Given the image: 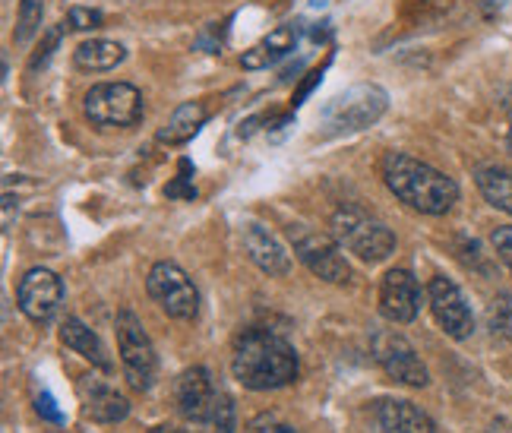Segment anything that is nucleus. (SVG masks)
<instances>
[{
    "label": "nucleus",
    "mask_w": 512,
    "mask_h": 433,
    "mask_svg": "<svg viewBox=\"0 0 512 433\" xmlns=\"http://www.w3.org/2000/svg\"><path fill=\"white\" fill-rule=\"evenodd\" d=\"M291 244L298 260L317 275V279L329 282V285H348L354 275L348 260L342 257V244L336 238L320 231H307V228H291Z\"/></svg>",
    "instance_id": "6e6552de"
},
{
    "label": "nucleus",
    "mask_w": 512,
    "mask_h": 433,
    "mask_svg": "<svg viewBox=\"0 0 512 433\" xmlns=\"http://www.w3.org/2000/svg\"><path fill=\"white\" fill-rule=\"evenodd\" d=\"M16 301L32 323H51L64 304V282L51 269L35 266L19 279Z\"/></svg>",
    "instance_id": "9b49d317"
},
{
    "label": "nucleus",
    "mask_w": 512,
    "mask_h": 433,
    "mask_svg": "<svg viewBox=\"0 0 512 433\" xmlns=\"http://www.w3.org/2000/svg\"><path fill=\"white\" fill-rule=\"evenodd\" d=\"M64 29H67V23H64V26H57V29H51V32L45 35V48H38V54H32V61H29V73H35L38 67H45V64L51 61L54 48L61 45V35H64Z\"/></svg>",
    "instance_id": "393cba45"
},
{
    "label": "nucleus",
    "mask_w": 512,
    "mask_h": 433,
    "mask_svg": "<svg viewBox=\"0 0 512 433\" xmlns=\"http://www.w3.org/2000/svg\"><path fill=\"white\" fill-rule=\"evenodd\" d=\"M124 61H127V48L121 42H108V38H92V42H83L73 51L76 70L86 73H108L114 67H121Z\"/></svg>",
    "instance_id": "6ab92c4d"
},
{
    "label": "nucleus",
    "mask_w": 512,
    "mask_h": 433,
    "mask_svg": "<svg viewBox=\"0 0 512 433\" xmlns=\"http://www.w3.org/2000/svg\"><path fill=\"white\" fill-rule=\"evenodd\" d=\"M35 411H38L42 418H48L51 424H61V421H64V415L54 408V399L48 396V392H45V396H38V399H35Z\"/></svg>",
    "instance_id": "c85d7f7f"
},
{
    "label": "nucleus",
    "mask_w": 512,
    "mask_h": 433,
    "mask_svg": "<svg viewBox=\"0 0 512 433\" xmlns=\"http://www.w3.org/2000/svg\"><path fill=\"white\" fill-rule=\"evenodd\" d=\"M332 238L364 263H383L396 253V234L380 222L377 215L364 212L361 206H339L332 212Z\"/></svg>",
    "instance_id": "20e7f679"
},
{
    "label": "nucleus",
    "mask_w": 512,
    "mask_h": 433,
    "mask_svg": "<svg viewBox=\"0 0 512 433\" xmlns=\"http://www.w3.org/2000/svg\"><path fill=\"white\" fill-rule=\"evenodd\" d=\"M83 114L92 127L127 130L143 121V92L130 83H98L83 98Z\"/></svg>",
    "instance_id": "39448f33"
},
{
    "label": "nucleus",
    "mask_w": 512,
    "mask_h": 433,
    "mask_svg": "<svg viewBox=\"0 0 512 433\" xmlns=\"http://www.w3.org/2000/svg\"><path fill=\"white\" fill-rule=\"evenodd\" d=\"M298 351L272 329H247L234 342L231 373L244 389L269 392L298 380Z\"/></svg>",
    "instance_id": "f257e3e1"
},
{
    "label": "nucleus",
    "mask_w": 512,
    "mask_h": 433,
    "mask_svg": "<svg viewBox=\"0 0 512 433\" xmlns=\"http://www.w3.org/2000/svg\"><path fill=\"white\" fill-rule=\"evenodd\" d=\"M427 301H430V310H433V320L440 323V329L446 332L449 339H456V342L471 339V332H475V313H471L465 294H462V288L456 282L446 279V275L430 279Z\"/></svg>",
    "instance_id": "1a4fd4ad"
},
{
    "label": "nucleus",
    "mask_w": 512,
    "mask_h": 433,
    "mask_svg": "<svg viewBox=\"0 0 512 433\" xmlns=\"http://www.w3.org/2000/svg\"><path fill=\"white\" fill-rule=\"evenodd\" d=\"M475 184L490 206L512 215V174L509 171H503L497 165H481L475 171Z\"/></svg>",
    "instance_id": "412c9836"
},
{
    "label": "nucleus",
    "mask_w": 512,
    "mask_h": 433,
    "mask_svg": "<svg viewBox=\"0 0 512 433\" xmlns=\"http://www.w3.org/2000/svg\"><path fill=\"white\" fill-rule=\"evenodd\" d=\"M146 291L171 320H196L200 313V291L177 263H155L146 275Z\"/></svg>",
    "instance_id": "0eeeda50"
},
{
    "label": "nucleus",
    "mask_w": 512,
    "mask_h": 433,
    "mask_svg": "<svg viewBox=\"0 0 512 433\" xmlns=\"http://www.w3.org/2000/svg\"><path fill=\"white\" fill-rule=\"evenodd\" d=\"M114 332H117V351H121L130 386L149 389L155 383V373H159V358H155V345L146 336L140 317L130 310H121L114 320Z\"/></svg>",
    "instance_id": "423d86ee"
},
{
    "label": "nucleus",
    "mask_w": 512,
    "mask_h": 433,
    "mask_svg": "<svg viewBox=\"0 0 512 433\" xmlns=\"http://www.w3.org/2000/svg\"><path fill=\"white\" fill-rule=\"evenodd\" d=\"M200 427H203V433H234V405L225 392H219V399H215L209 418Z\"/></svg>",
    "instance_id": "5701e85b"
},
{
    "label": "nucleus",
    "mask_w": 512,
    "mask_h": 433,
    "mask_svg": "<svg viewBox=\"0 0 512 433\" xmlns=\"http://www.w3.org/2000/svg\"><path fill=\"white\" fill-rule=\"evenodd\" d=\"M152 433H184V430H177V427H155Z\"/></svg>",
    "instance_id": "c756f323"
},
{
    "label": "nucleus",
    "mask_w": 512,
    "mask_h": 433,
    "mask_svg": "<svg viewBox=\"0 0 512 433\" xmlns=\"http://www.w3.org/2000/svg\"><path fill=\"white\" fill-rule=\"evenodd\" d=\"M250 433H298L291 424H282L279 418H272V415H263V418H256L250 424Z\"/></svg>",
    "instance_id": "cd10ccee"
},
{
    "label": "nucleus",
    "mask_w": 512,
    "mask_h": 433,
    "mask_svg": "<svg viewBox=\"0 0 512 433\" xmlns=\"http://www.w3.org/2000/svg\"><path fill=\"white\" fill-rule=\"evenodd\" d=\"M373 421L383 433H437L433 418L408 399H377Z\"/></svg>",
    "instance_id": "2eb2a0df"
},
{
    "label": "nucleus",
    "mask_w": 512,
    "mask_h": 433,
    "mask_svg": "<svg viewBox=\"0 0 512 433\" xmlns=\"http://www.w3.org/2000/svg\"><path fill=\"white\" fill-rule=\"evenodd\" d=\"M380 171L389 193L421 215H446L459 203V184L408 152H386Z\"/></svg>",
    "instance_id": "f03ea898"
},
{
    "label": "nucleus",
    "mask_w": 512,
    "mask_h": 433,
    "mask_svg": "<svg viewBox=\"0 0 512 433\" xmlns=\"http://www.w3.org/2000/svg\"><path fill=\"white\" fill-rule=\"evenodd\" d=\"M506 152H509V159H512V130H509V136H506Z\"/></svg>",
    "instance_id": "7c9ffc66"
},
{
    "label": "nucleus",
    "mask_w": 512,
    "mask_h": 433,
    "mask_svg": "<svg viewBox=\"0 0 512 433\" xmlns=\"http://www.w3.org/2000/svg\"><path fill=\"white\" fill-rule=\"evenodd\" d=\"M373 358L386 370L389 380L415 386V389L430 383V373L424 361L418 358L415 345L405 336H399V332H377V336H373Z\"/></svg>",
    "instance_id": "9d476101"
},
{
    "label": "nucleus",
    "mask_w": 512,
    "mask_h": 433,
    "mask_svg": "<svg viewBox=\"0 0 512 433\" xmlns=\"http://www.w3.org/2000/svg\"><path fill=\"white\" fill-rule=\"evenodd\" d=\"M67 26L73 32H95V29L105 26V13L102 10H92V7H70Z\"/></svg>",
    "instance_id": "b1692460"
},
{
    "label": "nucleus",
    "mask_w": 512,
    "mask_h": 433,
    "mask_svg": "<svg viewBox=\"0 0 512 433\" xmlns=\"http://www.w3.org/2000/svg\"><path fill=\"white\" fill-rule=\"evenodd\" d=\"M490 244H494L497 257L506 263V269L512 272V225H500L494 228V234H490Z\"/></svg>",
    "instance_id": "a878e982"
},
{
    "label": "nucleus",
    "mask_w": 512,
    "mask_h": 433,
    "mask_svg": "<svg viewBox=\"0 0 512 433\" xmlns=\"http://www.w3.org/2000/svg\"><path fill=\"white\" fill-rule=\"evenodd\" d=\"M326 67H329V64H323V67H317V70H310V73L304 76V83H301L298 89H294V98H291V105H294V108H301V105L307 102V98H310V92L320 86Z\"/></svg>",
    "instance_id": "bb28decb"
},
{
    "label": "nucleus",
    "mask_w": 512,
    "mask_h": 433,
    "mask_svg": "<svg viewBox=\"0 0 512 433\" xmlns=\"http://www.w3.org/2000/svg\"><path fill=\"white\" fill-rule=\"evenodd\" d=\"M83 408L95 424H117L130 415V402L105 383H83Z\"/></svg>",
    "instance_id": "f3484780"
},
{
    "label": "nucleus",
    "mask_w": 512,
    "mask_h": 433,
    "mask_svg": "<svg viewBox=\"0 0 512 433\" xmlns=\"http://www.w3.org/2000/svg\"><path fill=\"white\" fill-rule=\"evenodd\" d=\"M206 117H209V111H206L203 102H184V105H177L171 111V117H168V124L159 130V140L168 143V146H184V143H190L193 136L203 130Z\"/></svg>",
    "instance_id": "a211bd4d"
},
{
    "label": "nucleus",
    "mask_w": 512,
    "mask_h": 433,
    "mask_svg": "<svg viewBox=\"0 0 512 433\" xmlns=\"http://www.w3.org/2000/svg\"><path fill=\"white\" fill-rule=\"evenodd\" d=\"M301 32L304 26L301 23H282V26H275L266 38H260L250 51H244L241 57V67L244 70H269L275 67L279 61H285V57L298 48L301 42Z\"/></svg>",
    "instance_id": "dca6fc26"
},
{
    "label": "nucleus",
    "mask_w": 512,
    "mask_h": 433,
    "mask_svg": "<svg viewBox=\"0 0 512 433\" xmlns=\"http://www.w3.org/2000/svg\"><path fill=\"white\" fill-rule=\"evenodd\" d=\"M219 399V392L212 386V377L206 367H190L184 370L181 377L174 383V402H177V411L193 421V424H203L209 418V411Z\"/></svg>",
    "instance_id": "ddd939ff"
},
{
    "label": "nucleus",
    "mask_w": 512,
    "mask_h": 433,
    "mask_svg": "<svg viewBox=\"0 0 512 433\" xmlns=\"http://www.w3.org/2000/svg\"><path fill=\"white\" fill-rule=\"evenodd\" d=\"M389 108V95L386 89L361 83L351 86L339 95H332L329 102L320 108V127L323 136H345V133H358L367 130L380 121Z\"/></svg>",
    "instance_id": "7ed1b4c3"
},
{
    "label": "nucleus",
    "mask_w": 512,
    "mask_h": 433,
    "mask_svg": "<svg viewBox=\"0 0 512 433\" xmlns=\"http://www.w3.org/2000/svg\"><path fill=\"white\" fill-rule=\"evenodd\" d=\"M61 342L76 351L80 358L92 361L95 367H102V370H111V361H108V351L102 345V339L95 336V332L83 323V320H76V317H67L64 326H61Z\"/></svg>",
    "instance_id": "aec40b11"
},
{
    "label": "nucleus",
    "mask_w": 512,
    "mask_h": 433,
    "mask_svg": "<svg viewBox=\"0 0 512 433\" xmlns=\"http://www.w3.org/2000/svg\"><path fill=\"white\" fill-rule=\"evenodd\" d=\"M241 244L247 250L250 263L266 272V275H288L291 272V260L285 247L279 244V238L260 222H244L241 225Z\"/></svg>",
    "instance_id": "4468645a"
},
{
    "label": "nucleus",
    "mask_w": 512,
    "mask_h": 433,
    "mask_svg": "<svg viewBox=\"0 0 512 433\" xmlns=\"http://www.w3.org/2000/svg\"><path fill=\"white\" fill-rule=\"evenodd\" d=\"M42 19H45V0H19L13 42L16 45H29L32 38L42 32Z\"/></svg>",
    "instance_id": "4be33fe9"
},
{
    "label": "nucleus",
    "mask_w": 512,
    "mask_h": 433,
    "mask_svg": "<svg viewBox=\"0 0 512 433\" xmlns=\"http://www.w3.org/2000/svg\"><path fill=\"white\" fill-rule=\"evenodd\" d=\"M380 310L389 323H415L421 310V288L408 269H389L380 282Z\"/></svg>",
    "instance_id": "f8f14e48"
}]
</instances>
